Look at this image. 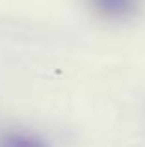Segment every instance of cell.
<instances>
[{"label":"cell","instance_id":"cell-1","mask_svg":"<svg viewBox=\"0 0 145 147\" xmlns=\"http://www.w3.org/2000/svg\"><path fill=\"white\" fill-rule=\"evenodd\" d=\"M86 4L97 17L110 22H127L143 7V0H86Z\"/></svg>","mask_w":145,"mask_h":147},{"label":"cell","instance_id":"cell-2","mask_svg":"<svg viewBox=\"0 0 145 147\" xmlns=\"http://www.w3.org/2000/svg\"><path fill=\"white\" fill-rule=\"evenodd\" d=\"M0 147H50V144L36 132L17 129L0 134Z\"/></svg>","mask_w":145,"mask_h":147}]
</instances>
